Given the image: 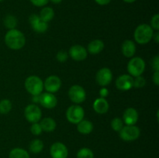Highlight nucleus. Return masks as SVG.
Wrapping results in <instances>:
<instances>
[{
    "label": "nucleus",
    "instance_id": "1",
    "mask_svg": "<svg viewBox=\"0 0 159 158\" xmlns=\"http://www.w3.org/2000/svg\"><path fill=\"white\" fill-rule=\"evenodd\" d=\"M5 43L9 48L17 50L24 46L26 38L24 34L18 29H9L5 36Z\"/></svg>",
    "mask_w": 159,
    "mask_h": 158
},
{
    "label": "nucleus",
    "instance_id": "2",
    "mask_svg": "<svg viewBox=\"0 0 159 158\" xmlns=\"http://www.w3.org/2000/svg\"><path fill=\"white\" fill-rule=\"evenodd\" d=\"M153 29L148 24H141L136 28L134 31L135 41L139 44H146L153 38Z\"/></svg>",
    "mask_w": 159,
    "mask_h": 158
},
{
    "label": "nucleus",
    "instance_id": "3",
    "mask_svg": "<svg viewBox=\"0 0 159 158\" xmlns=\"http://www.w3.org/2000/svg\"><path fill=\"white\" fill-rule=\"evenodd\" d=\"M25 88L32 95H40L43 89V82L37 76H30L25 81Z\"/></svg>",
    "mask_w": 159,
    "mask_h": 158
},
{
    "label": "nucleus",
    "instance_id": "4",
    "mask_svg": "<svg viewBox=\"0 0 159 158\" xmlns=\"http://www.w3.org/2000/svg\"><path fill=\"white\" fill-rule=\"evenodd\" d=\"M145 70V62L139 57H133L127 64V71L130 76L138 77L141 76Z\"/></svg>",
    "mask_w": 159,
    "mask_h": 158
},
{
    "label": "nucleus",
    "instance_id": "5",
    "mask_svg": "<svg viewBox=\"0 0 159 158\" xmlns=\"http://www.w3.org/2000/svg\"><path fill=\"white\" fill-rule=\"evenodd\" d=\"M84 116H85V112L83 108L79 105H73L67 109V119L71 123L78 124L83 119Z\"/></svg>",
    "mask_w": 159,
    "mask_h": 158
},
{
    "label": "nucleus",
    "instance_id": "6",
    "mask_svg": "<svg viewBox=\"0 0 159 158\" xmlns=\"http://www.w3.org/2000/svg\"><path fill=\"white\" fill-rule=\"evenodd\" d=\"M120 133V137L124 141L130 142V141L136 140L141 134V130L136 126L134 125H126L121 129Z\"/></svg>",
    "mask_w": 159,
    "mask_h": 158
},
{
    "label": "nucleus",
    "instance_id": "7",
    "mask_svg": "<svg viewBox=\"0 0 159 158\" xmlns=\"http://www.w3.org/2000/svg\"><path fill=\"white\" fill-rule=\"evenodd\" d=\"M24 116L26 120L31 123L38 122L42 116V112L39 106L35 104L27 105L24 110Z\"/></svg>",
    "mask_w": 159,
    "mask_h": 158
},
{
    "label": "nucleus",
    "instance_id": "8",
    "mask_svg": "<svg viewBox=\"0 0 159 158\" xmlns=\"http://www.w3.org/2000/svg\"><path fill=\"white\" fill-rule=\"evenodd\" d=\"M68 96L70 100L75 104L83 102L86 99V92L82 86L75 85L70 88L68 91Z\"/></svg>",
    "mask_w": 159,
    "mask_h": 158
},
{
    "label": "nucleus",
    "instance_id": "9",
    "mask_svg": "<svg viewBox=\"0 0 159 158\" xmlns=\"http://www.w3.org/2000/svg\"><path fill=\"white\" fill-rule=\"evenodd\" d=\"M113 79V73L110 68H102L97 71L96 75V82L100 86L106 87L110 85Z\"/></svg>",
    "mask_w": 159,
    "mask_h": 158
},
{
    "label": "nucleus",
    "instance_id": "10",
    "mask_svg": "<svg viewBox=\"0 0 159 158\" xmlns=\"http://www.w3.org/2000/svg\"><path fill=\"white\" fill-rule=\"evenodd\" d=\"M61 87V81L60 77L56 75H51L47 77L43 83V88L48 92L55 93Z\"/></svg>",
    "mask_w": 159,
    "mask_h": 158
},
{
    "label": "nucleus",
    "instance_id": "11",
    "mask_svg": "<svg viewBox=\"0 0 159 158\" xmlns=\"http://www.w3.org/2000/svg\"><path fill=\"white\" fill-rule=\"evenodd\" d=\"M29 20L33 29L35 32L42 33H45L48 30V23L42 20L38 15L33 14L30 16Z\"/></svg>",
    "mask_w": 159,
    "mask_h": 158
},
{
    "label": "nucleus",
    "instance_id": "12",
    "mask_svg": "<svg viewBox=\"0 0 159 158\" xmlns=\"http://www.w3.org/2000/svg\"><path fill=\"white\" fill-rule=\"evenodd\" d=\"M50 153L52 158H67L68 155V148L62 143H54L51 147Z\"/></svg>",
    "mask_w": 159,
    "mask_h": 158
},
{
    "label": "nucleus",
    "instance_id": "13",
    "mask_svg": "<svg viewBox=\"0 0 159 158\" xmlns=\"http://www.w3.org/2000/svg\"><path fill=\"white\" fill-rule=\"evenodd\" d=\"M39 103L44 108L51 109L57 105V99L53 93H41L39 95Z\"/></svg>",
    "mask_w": 159,
    "mask_h": 158
},
{
    "label": "nucleus",
    "instance_id": "14",
    "mask_svg": "<svg viewBox=\"0 0 159 158\" xmlns=\"http://www.w3.org/2000/svg\"><path fill=\"white\" fill-rule=\"evenodd\" d=\"M68 55L75 61H82L87 57L88 52L84 46L81 45H74L70 48Z\"/></svg>",
    "mask_w": 159,
    "mask_h": 158
},
{
    "label": "nucleus",
    "instance_id": "15",
    "mask_svg": "<svg viewBox=\"0 0 159 158\" xmlns=\"http://www.w3.org/2000/svg\"><path fill=\"white\" fill-rule=\"evenodd\" d=\"M134 78L129 74H123L116 80V87L120 91H128L133 88Z\"/></svg>",
    "mask_w": 159,
    "mask_h": 158
},
{
    "label": "nucleus",
    "instance_id": "16",
    "mask_svg": "<svg viewBox=\"0 0 159 158\" xmlns=\"http://www.w3.org/2000/svg\"><path fill=\"white\" fill-rule=\"evenodd\" d=\"M123 122L127 125H134L138 120V112L135 108H128L123 114Z\"/></svg>",
    "mask_w": 159,
    "mask_h": 158
},
{
    "label": "nucleus",
    "instance_id": "17",
    "mask_svg": "<svg viewBox=\"0 0 159 158\" xmlns=\"http://www.w3.org/2000/svg\"><path fill=\"white\" fill-rule=\"evenodd\" d=\"M93 109L99 114H104L109 110V103L107 99L103 98H99L96 99L93 103Z\"/></svg>",
    "mask_w": 159,
    "mask_h": 158
},
{
    "label": "nucleus",
    "instance_id": "18",
    "mask_svg": "<svg viewBox=\"0 0 159 158\" xmlns=\"http://www.w3.org/2000/svg\"><path fill=\"white\" fill-rule=\"evenodd\" d=\"M121 50L126 57H132L136 52L135 43L130 40H125L121 46Z\"/></svg>",
    "mask_w": 159,
    "mask_h": 158
},
{
    "label": "nucleus",
    "instance_id": "19",
    "mask_svg": "<svg viewBox=\"0 0 159 158\" xmlns=\"http://www.w3.org/2000/svg\"><path fill=\"white\" fill-rule=\"evenodd\" d=\"M87 49L91 54H98L104 49V43L101 40H94L89 43Z\"/></svg>",
    "mask_w": 159,
    "mask_h": 158
},
{
    "label": "nucleus",
    "instance_id": "20",
    "mask_svg": "<svg viewBox=\"0 0 159 158\" xmlns=\"http://www.w3.org/2000/svg\"><path fill=\"white\" fill-rule=\"evenodd\" d=\"M77 130L82 134H89L93 130V122L86 119H82L77 124Z\"/></svg>",
    "mask_w": 159,
    "mask_h": 158
},
{
    "label": "nucleus",
    "instance_id": "21",
    "mask_svg": "<svg viewBox=\"0 0 159 158\" xmlns=\"http://www.w3.org/2000/svg\"><path fill=\"white\" fill-rule=\"evenodd\" d=\"M40 124L43 131L52 132L56 129V122L52 118H44L42 119Z\"/></svg>",
    "mask_w": 159,
    "mask_h": 158
},
{
    "label": "nucleus",
    "instance_id": "22",
    "mask_svg": "<svg viewBox=\"0 0 159 158\" xmlns=\"http://www.w3.org/2000/svg\"><path fill=\"white\" fill-rule=\"evenodd\" d=\"M39 16L40 17L42 20H43L46 23H48L51 20H53L54 16V9L51 7H44L41 9Z\"/></svg>",
    "mask_w": 159,
    "mask_h": 158
},
{
    "label": "nucleus",
    "instance_id": "23",
    "mask_svg": "<svg viewBox=\"0 0 159 158\" xmlns=\"http://www.w3.org/2000/svg\"><path fill=\"white\" fill-rule=\"evenodd\" d=\"M9 158H30L29 153L22 148H14L10 151Z\"/></svg>",
    "mask_w": 159,
    "mask_h": 158
},
{
    "label": "nucleus",
    "instance_id": "24",
    "mask_svg": "<svg viewBox=\"0 0 159 158\" xmlns=\"http://www.w3.org/2000/svg\"><path fill=\"white\" fill-rule=\"evenodd\" d=\"M43 143L40 139H35L31 141L30 144V150L33 153H39L43 150Z\"/></svg>",
    "mask_w": 159,
    "mask_h": 158
},
{
    "label": "nucleus",
    "instance_id": "25",
    "mask_svg": "<svg viewBox=\"0 0 159 158\" xmlns=\"http://www.w3.org/2000/svg\"><path fill=\"white\" fill-rule=\"evenodd\" d=\"M3 24L9 29H16V26H17V19L12 15H7L3 20Z\"/></svg>",
    "mask_w": 159,
    "mask_h": 158
},
{
    "label": "nucleus",
    "instance_id": "26",
    "mask_svg": "<svg viewBox=\"0 0 159 158\" xmlns=\"http://www.w3.org/2000/svg\"><path fill=\"white\" fill-rule=\"evenodd\" d=\"M12 109V102L9 99H3L0 102V113L7 114Z\"/></svg>",
    "mask_w": 159,
    "mask_h": 158
},
{
    "label": "nucleus",
    "instance_id": "27",
    "mask_svg": "<svg viewBox=\"0 0 159 158\" xmlns=\"http://www.w3.org/2000/svg\"><path fill=\"white\" fill-rule=\"evenodd\" d=\"M77 158H94V154L89 148L84 147L78 151Z\"/></svg>",
    "mask_w": 159,
    "mask_h": 158
},
{
    "label": "nucleus",
    "instance_id": "28",
    "mask_svg": "<svg viewBox=\"0 0 159 158\" xmlns=\"http://www.w3.org/2000/svg\"><path fill=\"white\" fill-rule=\"evenodd\" d=\"M111 127L114 131L120 132L124 127V122L120 118H114L111 121Z\"/></svg>",
    "mask_w": 159,
    "mask_h": 158
},
{
    "label": "nucleus",
    "instance_id": "29",
    "mask_svg": "<svg viewBox=\"0 0 159 158\" xmlns=\"http://www.w3.org/2000/svg\"><path fill=\"white\" fill-rule=\"evenodd\" d=\"M146 84V80L144 77L142 76H138V77H135V78L134 79V84L133 87L135 88H143V87Z\"/></svg>",
    "mask_w": 159,
    "mask_h": 158
},
{
    "label": "nucleus",
    "instance_id": "30",
    "mask_svg": "<svg viewBox=\"0 0 159 158\" xmlns=\"http://www.w3.org/2000/svg\"><path fill=\"white\" fill-rule=\"evenodd\" d=\"M30 131L35 136H39V135L41 134L43 130L40 126V124L38 122H35V123H32V125L30 127Z\"/></svg>",
    "mask_w": 159,
    "mask_h": 158
},
{
    "label": "nucleus",
    "instance_id": "31",
    "mask_svg": "<svg viewBox=\"0 0 159 158\" xmlns=\"http://www.w3.org/2000/svg\"><path fill=\"white\" fill-rule=\"evenodd\" d=\"M151 27L153 29L158 31L159 29V15L158 14H155V15H153V17L152 18L151 20Z\"/></svg>",
    "mask_w": 159,
    "mask_h": 158
},
{
    "label": "nucleus",
    "instance_id": "32",
    "mask_svg": "<svg viewBox=\"0 0 159 158\" xmlns=\"http://www.w3.org/2000/svg\"><path fill=\"white\" fill-rule=\"evenodd\" d=\"M57 60L61 63H64L68 58V54L65 50H60L57 54Z\"/></svg>",
    "mask_w": 159,
    "mask_h": 158
},
{
    "label": "nucleus",
    "instance_id": "33",
    "mask_svg": "<svg viewBox=\"0 0 159 158\" xmlns=\"http://www.w3.org/2000/svg\"><path fill=\"white\" fill-rule=\"evenodd\" d=\"M34 6L37 7H42V6H46L48 3L49 0H30Z\"/></svg>",
    "mask_w": 159,
    "mask_h": 158
},
{
    "label": "nucleus",
    "instance_id": "34",
    "mask_svg": "<svg viewBox=\"0 0 159 158\" xmlns=\"http://www.w3.org/2000/svg\"><path fill=\"white\" fill-rule=\"evenodd\" d=\"M152 68L155 70V71H159V57L158 55L155 56L153 59H152Z\"/></svg>",
    "mask_w": 159,
    "mask_h": 158
},
{
    "label": "nucleus",
    "instance_id": "35",
    "mask_svg": "<svg viewBox=\"0 0 159 158\" xmlns=\"http://www.w3.org/2000/svg\"><path fill=\"white\" fill-rule=\"evenodd\" d=\"M99 94H100L101 98H103L105 99L107 96H108L109 94V91L107 88L105 87H102V88H101L100 91H99Z\"/></svg>",
    "mask_w": 159,
    "mask_h": 158
},
{
    "label": "nucleus",
    "instance_id": "36",
    "mask_svg": "<svg viewBox=\"0 0 159 158\" xmlns=\"http://www.w3.org/2000/svg\"><path fill=\"white\" fill-rule=\"evenodd\" d=\"M152 80H153V82L155 84V85H159V72L158 71H155L153 74V77H152Z\"/></svg>",
    "mask_w": 159,
    "mask_h": 158
},
{
    "label": "nucleus",
    "instance_id": "37",
    "mask_svg": "<svg viewBox=\"0 0 159 158\" xmlns=\"http://www.w3.org/2000/svg\"><path fill=\"white\" fill-rule=\"evenodd\" d=\"M110 1L111 0H95V2L100 6H106V5L109 4Z\"/></svg>",
    "mask_w": 159,
    "mask_h": 158
},
{
    "label": "nucleus",
    "instance_id": "38",
    "mask_svg": "<svg viewBox=\"0 0 159 158\" xmlns=\"http://www.w3.org/2000/svg\"><path fill=\"white\" fill-rule=\"evenodd\" d=\"M153 38L155 39V42H156L157 43H159V33H158V32H157L156 33H154V35H153Z\"/></svg>",
    "mask_w": 159,
    "mask_h": 158
},
{
    "label": "nucleus",
    "instance_id": "39",
    "mask_svg": "<svg viewBox=\"0 0 159 158\" xmlns=\"http://www.w3.org/2000/svg\"><path fill=\"white\" fill-rule=\"evenodd\" d=\"M53 3H55V4H57V3L61 2L62 0H51Z\"/></svg>",
    "mask_w": 159,
    "mask_h": 158
},
{
    "label": "nucleus",
    "instance_id": "40",
    "mask_svg": "<svg viewBox=\"0 0 159 158\" xmlns=\"http://www.w3.org/2000/svg\"><path fill=\"white\" fill-rule=\"evenodd\" d=\"M124 1L125 2H127V3H132V2H134L136 1V0H124Z\"/></svg>",
    "mask_w": 159,
    "mask_h": 158
},
{
    "label": "nucleus",
    "instance_id": "41",
    "mask_svg": "<svg viewBox=\"0 0 159 158\" xmlns=\"http://www.w3.org/2000/svg\"><path fill=\"white\" fill-rule=\"evenodd\" d=\"M2 1H3V0H0V2H2Z\"/></svg>",
    "mask_w": 159,
    "mask_h": 158
}]
</instances>
